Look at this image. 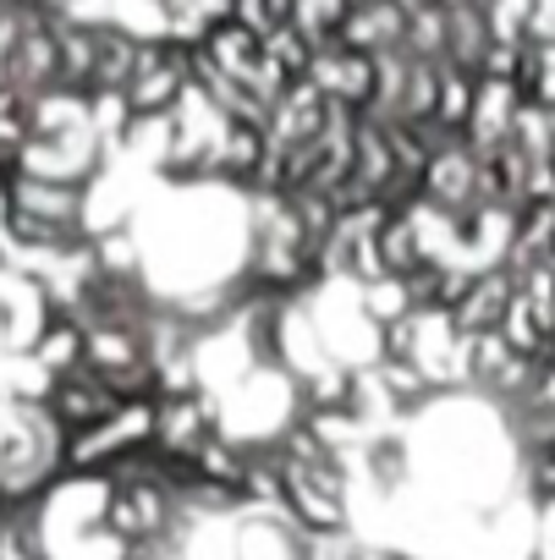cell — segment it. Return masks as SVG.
Wrapping results in <instances>:
<instances>
[{"label":"cell","mask_w":555,"mask_h":560,"mask_svg":"<svg viewBox=\"0 0 555 560\" xmlns=\"http://www.w3.org/2000/svg\"><path fill=\"white\" fill-rule=\"evenodd\" d=\"M39 369H50V374H72V369H83L89 363V330H78L72 319H56L45 336H39Z\"/></svg>","instance_id":"1"}]
</instances>
